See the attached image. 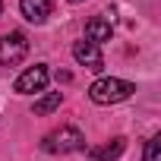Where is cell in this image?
Listing matches in <instances>:
<instances>
[{
	"label": "cell",
	"mask_w": 161,
	"mask_h": 161,
	"mask_svg": "<svg viewBox=\"0 0 161 161\" xmlns=\"http://www.w3.org/2000/svg\"><path fill=\"white\" fill-rule=\"evenodd\" d=\"M47 79H51V73H47V66H41V63H35V66H29L19 79H16V92L19 95H32V92H44V86H47Z\"/></svg>",
	"instance_id": "4"
},
{
	"label": "cell",
	"mask_w": 161,
	"mask_h": 161,
	"mask_svg": "<svg viewBox=\"0 0 161 161\" xmlns=\"http://www.w3.org/2000/svg\"><path fill=\"white\" fill-rule=\"evenodd\" d=\"M29 54V38L22 32H10L0 38V66H16Z\"/></svg>",
	"instance_id": "3"
},
{
	"label": "cell",
	"mask_w": 161,
	"mask_h": 161,
	"mask_svg": "<svg viewBox=\"0 0 161 161\" xmlns=\"http://www.w3.org/2000/svg\"><path fill=\"white\" fill-rule=\"evenodd\" d=\"M69 3H82V0H69Z\"/></svg>",
	"instance_id": "12"
},
{
	"label": "cell",
	"mask_w": 161,
	"mask_h": 161,
	"mask_svg": "<svg viewBox=\"0 0 161 161\" xmlns=\"http://www.w3.org/2000/svg\"><path fill=\"white\" fill-rule=\"evenodd\" d=\"M60 104H63V92H47L44 98H38V101H35V114H38V117H44V114L57 111Z\"/></svg>",
	"instance_id": "9"
},
{
	"label": "cell",
	"mask_w": 161,
	"mask_h": 161,
	"mask_svg": "<svg viewBox=\"0 0 161 161\" xmlns=\"http://www.w3.org/2000/svg\"><path fill=\"white\" fill-rule=\"evenodd\" d=\"M73 57H76L79 66H86V69H92V73H101V69H104V57H101L98 44H92V41H86V38L73 44Z\"/></svg>",
	"instance_id": "5"
},
{
	"label": "cell",
	"mask_w": 161,
	"mask_h": 161,
	"mask_svg": "<svg viewBox=\"0 0 161 161\" xmlns=\"http://www.w3.org/2000/svg\"><path fill=\"white\" fill-rule=\"evenodd\" d=\"M41 148L47 155H69V152H86V136L76 126H60L41 139Z\"/></svg>",
	"instance_id": "2"
},
{
	"label": "cell",
	"mask_w": 161,
	"mask_h": 161,
	"mask_svg": "<svg viewBox=\"0 0 161 161\" xmlns=\"http://www.w3.org/2000/svg\"><path fill=\"white\" fill-rule=\"evenodd\" d=\"M51 10H54V0H19V13H22L29 22H35V25L47 22Z\"/></svg>",
	"instance_id": "6"
},
{
	"label": "cell",
	"mask_w": 161,
	"mask_h": 161,
	"mask_svg": "<svg viewBox=\"0 0 161 161\" xmlns=\"http://www.w3.org/2000/svg\"><path fill=\"white\" fill-rule=\"evenodd\" d=\"M133 92H136V86L126 82V79H117V76H101V79H95L89 86V98L95 104H120Z\"/></svg>",
	"instance_id": "1"
},
{
	"label": "cell",
	"mask_w": 161,
	"mask_h": 161,
	"mask_svg": "<svg viewBox=\"0 0 161 161\" xmlns=\"http://www.w3.org/2000/svg\"><path fill=\"white\" fill-rule=\"evenodd\" d=\"M142 161H161V136H152V139L145 142V155H142Z\"/></svg>",
	"instance_id": "10"
},
{
	"label": "cell",
	"mask_w": 161,
	"mask_h": 161,
	"mask_svg": "<svg viewBox=\"0 0 161 161\" xmlns=\"http://www.w3.org/2000/svg\"><path fill=\"white\" fill-rule=\"evenodd\" d=\"M0 13H3V0H0Z\"/></svg>",
	"instance_id": "11"
},
{
	"label": "cell",
	"mask_w": 161,
	"mask_h": 161,
	"mask_svg": "<svg viewBox=\"0 0 161 161\" xmlns=\"http://www.w3.org/2000/svg\"><path fill=\"white\" fill-rule=\"evenodd\" d=\"M123 148H126V139H123V136H114L111 142H104V145H98V148H89V158H92V161H117V158L123 155Z\"/></svg>",
	"instance_id": "7"
},
{
	"label": "cell",
	"mask_w": 161,
	"mask_h": 161,
	"mask_svg": "<svg viewBox=\"0 0 161 161\" xmlns=\"http://www.w3.org/2000/svg\"><path fill=\"white\" fill-rule=\"evenodd\" d=\"M114 29H111V19L108 16H98V19H89L86 22V41L92 44H101V41H111Z\"/></svg>",
	"instance_id": "8"
}]
</instances>
